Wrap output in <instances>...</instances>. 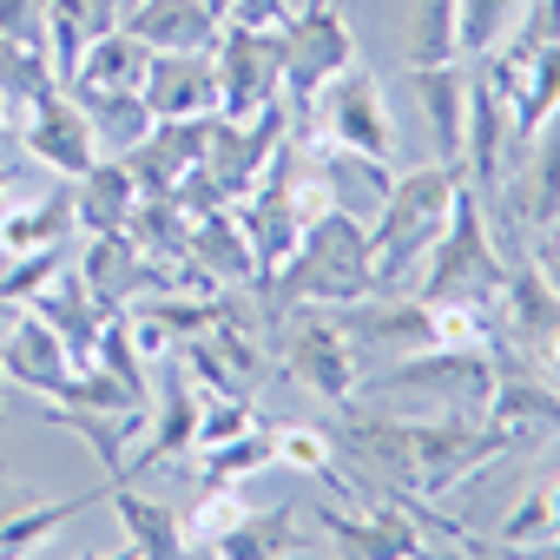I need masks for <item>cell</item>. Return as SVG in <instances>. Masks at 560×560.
<instances>
[{"label":"cell","instance_id":"cell-8","mask_svg":"<svg viewBox=\"0 0 560 560\" xmlns=\"http://www.w3.org/2000/svg\"><path fill=\"white\" fill-rule=\"evenodd\" d=\"M291 317V343H284V370L324 396V402H350L357 396V337L330 317V311H284Z\"/></svg>","mask_w":560,"mask_h":560},{"label":"cell","instance_id":"cell-37","mask_svg":"<svg viewBox=\"0 0 560 560\" xmlns=\"http://www.w3.org/2000/svg\"><path fill=\"white\" fill-rule=\"evenodd\" d=\"M8 145H21V126H14V113H8V100H0V152Z\"/></svg>","mask_w":560,"mask_h":560},{"label":"cell","instance_id":"cell-28","mask_svg":"<svg viewBox=\"0 0 560 560\" xmlns=\"http://www.w3.org/2000/svg\"><path fill=\"white\" fill-rule=\"evenodd\" d=\"M250 514V501L237 494V481H224V488H205V501L185 514V553H211L237 521Z\"/></svg>","mask_w":560,"mask_h":560},{"label":"cell","instance_id":"cell-10","mask_svg":"<svg viewBox=\"0 0 560 560\" xmlns=\"http://www.w3.org/2000/svg\"><path fill=\"white\" fill-rule=\"evenodd\" d=\"M198 416H205V389L172 363V370L152 383V396H145V429H139V448L126 455V475L191 455V448H198Z\"/></svg>","mask_w":560,"mask_h":560},{"label":"cell","instance_id":"cell-4","mask_svg":"<svg viewBox=\"0 0 560 560\" xmlns=\"http://www.w3.org/2000/svg\"><path fill=\"white\" fill-rule=\"evenodd\" d=\"M501 284H508V264L494 257L481 191L462 185V191H455V211H448V224H442V237L422 250V264L409 270L402 291H409L416 304H481V311H494Z\"/></svg>","mask_w":560,"mask_h":560},{"label":"cell","instance_id":"cell-36","mask_svg":"<svg viewBox=\"0 0 560 560\" xmlns=\"http://www.w3.org/2000/svg\"><path fill=\"white\" fill-rule=\"evenodd\" d=\"M534 270L547 277V291L560 298V224H547V244H534Z\"/></svg>","mask_w":560,"mask_h":560},{"label":"cell","instance_id":"cell-3","mask_svg":"<svg viewBox=\"0 0 560 560\" xmlns=\"http://www.w3.org/2000/svg\"><path fill=\"white\" fill-rule=\"evenodd\" d=\"M462 185H468L462 178V159H435V165L402 172L383 191V205L370 211V277H376V298L409 284V270L422 264V250L442 237Z\"/></svg>","mask_w":560,"mask_h":560},{"label":"cell","instance_id":"cell-38","mask_svg":"<svg viewBox=\"0 0 560 560\" xmlns=\"http://www.w3.org/2000/svg\"><path fill=\"white\" fill-rule=\"evenodd\" d=\"M547 540H560V481L547 488Z\"/></svg>","mask_w":560,"mask_h":560},{"label":"cell","instance_id":"cell-16","mask_svg":"<svg viewBox=\"0 0 560 560\" xmlns=\"http://www.w3.org/2000/svg\"><path fill=\"white\" fill-rule=\"evenodd\" d=\"M67 191H73V224H80L86 237H100V231H126V224H132L139 178H132L126 159H106V152H100L80 178H67Z\"/></svg>","mask_w":560,"mask_h":560},{"label":"cell","instance_id":"cell-9","mask_svg":"<svg viewBox=\"0 0 560 560\" xmlns=\"http://www.w3.org/2000/svg\"><path fill=\"white\" fill-rule=\"evenodd\" d=\"M21 145H27V159L47 165L54 178H80V172L100 159L93 119H86V106H80L67 86H47V93L27 106V119H21Z\"/></svg>","mask_w":560,"mask_h":560},{"label":"cell","instance_id":"cell-5","mask_svg":"<svg viewBox=\"0 0 560 560\" xmlns=\"http://www.w3.org/2000/svg\"><path fill=\"white\" fill-rule=\"evenodd\" d=\"M298 126H304L298 139H311V145H343V152H363V159H396V119L383 106L376 73H363V67H343L311 100V113Z\"/></svg>","mask_w":560,"mask_h":560},{"label":"cell","instance_id":"cell-26","mask_svg":"<svg viewBox=\"0 0 560 560\" xmlns=\"http://www.w3.org/2000/svg\"><path fill=\"white\" fill-rule=\"evenodd\" d=\"M527 14V0H455V54L488 60Z\"/></svg>","mask_w":560,"mask_h":560},{"label":"cell","instance_id":"cell-24","mask_svg":"<svg viewBox=\"0 0 560 560\" xmlns=\"http://www.w3.org/2000/svg\"><path fill=\"white\" fill-rule=\"evenodd\" d=\"M80 106H86V119H93V139H100V152L106 159H126L159 119L145 113V100L139 93H73Z\"/></svg>","mask_w":560,"mask_h":560},{"label":"cell","instance_id":"cell-13","mask_svg":"<svg viewBox=\"0 0 560 560\" xmlns=\"http://www.w3.org/2000/svg\"><path fill=\"white\" fill-rule=\"evenodd\" d=\"M73 376V350L60 343V330L34 311H21V324L0 337V383L14 389H34V396H60V383Z\"/></svg>","mask_w":560,"mask_h":560},{"label":"cell","instance_id":"cell-32","mask_svg":"<svg viewBox=\"0 0 560 560\" xmlns=\"http://www.w3.org/2000/svg\"><path fill=\"white\" fill-rule=\"evenodd\" d=\"M277 462L298 468V475H330V468H337V442H330L324 429L291 422V429H277Z\"/></svg>","mask_w":560,"mask_h":560},{"label":"cell","instance_id":"cell-41","mask_svg":"<svg viewBox=\"0 0 560 560\" xmlns=\"http://www.w3.org/2000/svg\"><path fill=\"white\" fill-rule=\"evenodd\" d=\"M126 8H132V0H119V14H126Z\"/></svg>","mask_w":560,"mask_h":560},{"label":"cell","instance_id":"cell-21","mask_svg":"<svg viewBox=\"0 0 560 560\" xmlns=\"http://www.w3.org/2000/svg\"><path fill=\"white\" fill-rule=\"evenodd\" d=\"M73 191L67 178L40 198H14L0 211V250H40V244H73Z\"/></svg>","mask_w":560,"mask_h":560},{"label":"cell","instance_id":"cell-2","mask_svg":"<svg viewBox=\"0 0 560 560\" xmlns=\"http://www.w3.org/2000/svg\"><path fill=\"white\" fill-rule=\"evenodd\" d=\"M376 291V277H370V218L330 205L304 224L298 250L284 257V270L264 284V298L277 311H343L357 298Z\"/></svg>","mask_w":560,"mask_h":560},{"label":"cell","instance_id":"cell-14","mask_svg":"<svg viewBox=\"0 0 560 560\" xmlns=\"http://www.w3.org/2000/svg\"><path fill=\"white\" fill-rule=\"evenodd\" d=\"M521 145H527V165L521 178H501V198L527 231H547L560 224V113H547L540 132H527Z\"/></svg>","mask_w":560,"mask_h":560},{"label":"cell","instance_id":"cell-35","mask_svg":"<svg viewBox=\"0 0 560 560\" xmlns=\"http://www.w3.org/2000/svg\"><path fill=\"white\" fill-rule=\"evenodd\" d=\"M40 21H47V0H0V34L40 40Z\"/></svg>","mask_w":560,"mask_h":560},{"label":"cell","instance_id":"cell-7","mask_svg":"<svg viewBox=\"0 0 560 560\" xmlns=\"http://www.w3.org/2000/svg\"><path fill=\"white\" fill-rule=\"evenodd\" d=\"M211 67L224 119H257L284 106V27H218Z\"/></svg>","mask_w":560,"mask_h":560},{"label":"cell","instance_id":"cell-39","mask_svg":"<svg viewBox=\"0 0 560 560\" xmlns=\"http://www.w3.org/2000/svg\"><path fill=\"white\" fill-rule=\"evenodd\" d=\"M14 324H21V304H8V298H0V337H8Z\"/></svg>","mask_w":560,"mask_h":560},{"label":"cell","instance_id":"cell-22","mask_svg":"<svg viewBox=\"0 0 560 560\" xmlns=\"http://www.w3.org/2000/svg\"><path fill=\"white\" fill-rule=\"evenodd\" d=\"M416 100H422V113L435 126L442 159H455L462 152V119H468V67H455V60L416 67Z\"/></svg>","mask_w":560,"mask_h":560},{"label":"cell","instance_id":"cell-17","mask_svg":"<svg viewBox=\"0 0 560 560\" xmlns=\"http://www.w3.org/2000/svg\"><path fill=\"white\" fill-rule=\"evenodd\" d=\"M185 257L198 264V277H211V284H257V264H250V244H244V224H237L231 205L191 218Z\"/></svg>","mask_w":560,"mask_h":560},{"label":"cell","instance_id":"cell-31","mask_svg":"<svg viewBox=\"0 0 560 560\" xmlns=\"http://www.w3.org/2000/svg\"><path fill=\"white\" fill-rule=\"evenodd\" d=\"M547 547V488H527L514 514L494 527V553H540Z\"/></svg>","mask_w":560,"mask_h":560},{"label":"cell","instance_id":"cell-29","mask_svg":"<svg viewBox=\"0 0 560 560\" xmlns=\"http://www.w3.org/2000/svg\"><path fill=\"white\" fill-rule=\"evenodd\" d=\"M291 547V514H244L211 553L218 560H264V553H284Z\"/></svg>","mask_w":560,"mask_h":560},{"label":"cell","instance_id":"cell-12","mask_svg":"<svg viewBox=\"0 0 560 560\" xmlns=\"http://www.w3.org/2000/svg\"><path fill=\"white\" fill-rule=\"evenodd\" d=\"M139 100L152 119H211L218 113V67L211 54H152Z\"/></svg>","mask_w":560,"mask_h":560},{"label":"cell","instance_id":"cell-33","mask_svg":"<svg viewBox=\"0 0 560 560\" xmlns=\"http://www.w3.org/2000/svg\"><path fill=\"white\" fill-rule=\"evenodd\" d=\"M257 422V409H250V396H205V416H198V448L205 442H224V435H237V429H250ZM191 448V455H198Z\"/></svg>","mask_w":560,"mask_h":560},{"label":"cell","instance_id":"cell-27","mask_svg":"<svg viewBox=\"0 0 560 560\" xmlns=\"http://www.w3.org/2000/svg\"><path fill=\"white\" fill-rule=\"evenodd\" d=\"M80 508H93V494H60V501H47V508H21V514H8V521H0V553H34V547L54 540Z\"/></svg>","mask_w":560,"mask_h":560},{"label":"cell","instance_id":"cell-40","mask_svg":"<svg viewBox=\"0 0 560 560\" xmlns=\"http://www.w3.org/2000/svg\"><path fill=\"white\" fill-rule=\"evenodd\" d=\"M205 8H211V14H218V21H224V0H205Z\"/></svg>","mask_w":560,"mask_h":560},{"label":"cell","instance_id":"cell-11","mask_svg":"<svg viewBox=\"0 0 560 560\" xmlns=\"http://www.w3.org/2000/svg\"><path fill=\"white\" fill-rule=\"evenodd\" d=\"M514 145V113H508V93L488 80V73H468V119H462V178L488 198L501 185V152Z\"/></svg>","mask_w":560,"mask_h":560},{"label":"cell","instance_id":"cell-6","mask_svg":"<svg viewBox=\"0 0 560 560\" xmlns=\"http://www.w3.org/2000/svg\"><path fill=\"white\" fill-rule=\"evenodd\" d=\"M343 67H357V40H350L343 8H337V0H304V8L284 21V113L304 119L311 100Z\"/></svg>","mask_w":560,"mask_h":560},{"label":"cell","instance_id":"cell-18","mask_svg":"<svg viewBox=\"0 0 560 560\" xmlns=\"http://www.w3.org/2000/svg\"><path fill=\"white\" fill-rule=\"evenodd\" d=\"M27 311H34V317H47V324L60 330V343L73 350V363H86V357H93V337H100V324H106V304L93 298V284H86L73 264L54 277V284H47Z\"/></svg>","mask_w":560,"mask_h":560},{"label":"cell","instance_id":"cell-42","mask_svg":"<svg viewBox=\"0 0 560 560\" xmlns=\"http://www.w3.org/2000/svg\"><path fill=\"white\" fill-rule=\"evenodd\" d=\"M291 8H304V0H291Z\"/></svg>","mask_w":560,"mask_h":560},{"label":"cell","instance_id":"cell-34","mask_svg":"<svg viewBox=\"0 0 560 560\" xmlns=\"http://www.w3.org/2000/svg\"><path fill=\"white\" fill-rule=\"evenodd\" d=\"M291 14V0H224V27H284Z\"/></svg>","mask_w":560,"mask_h":560},{"label":"cell","instance_id":"cell-19","mask_svg":"<svg viewBox=\"0 0 560 560\" xmlns=\"http://www.w3.org/2000/svg\"><path fill=\"white\" fill-rule=\"evenodd\" d=\"M145 60H152V47H145L139 34L106 27V34L80 54V67H73V80H67V93H139Z\"/></svg>","mask_w":560,"mask_h":560},{"label":"cell","instance_id":"cell-15","mask_svg":"<svg viewBox=\"0 0 560 560\" xmlns=\"http://www.w3.org/2000/svg\"><path fill=\"white\" fill-rule=\"evenodd\" d=\"M119 27L139 34L152 54H211L224 21L205 8V0H132L119 14Z\"/></svg>","mask_w":560,"mask_h":560},{"label":"cell","instance_id":"cell-23","mask_svg":"<svg viewBox=\"0 0 560 560\" xmlns=\"http://www.w3.org/2000/svg\"><path fill=\"white\" fill-rule=\"evenodd\" d=\"M508 113H514V145L527 132H540L547 113H560V40H540L527 60H521V80L508 93Z\"/></svg>","mask_w":560,"mask_h":560},{"label":"cell","instance_id":"cell-1","mask_svg":"<svg viewBox=\"0 0 560 560\" xmlns=\"http://www.w3.org/2000/svg\"><path fill=\"white\" fill-rule=\"evenodd\" d=\"M343 442L402 494H455L481 468H494L514 442L488 416H422V422H389V416H350Z\"/></svg>","mask_w":560,"mask_h":560},{"label":"cell","instance_id":"cell-20","mask_svg":"<svg viewBox=\"0 0 560 560\" xmlns=\"http://www.w3.org/2000/svg\"><path fill=\"white\" fill-rule=\"evenodd\" d=\"M106 508H113V521H119V534H126L132 553H145V560L185 553V521H178V508H165V501H152V494H132L126 481L106 488Z\"/></svg>","mask_w":560,"mask_h":560},{"label":"cell","instance_id":"cell-25","mask_svg":"<svg viewBox=\"0 0 560 560\" xmlns=\"http://www.w3.org/2000/svg\"><path fill=\"white\" fill-rule=\"evenodd\" d=\"M198 475H205V488H224V481H250L257 468H270L277 462V429H264V422H250V429H237V435H224V442H205L198 448Z\"/></svg>","mask_w":560,"mask_h":560},{"label":"cell","instance_id":"cell-30","mask_svg":"<svg viewBox=\"0 0 560 560\" xmlns=\"http://www.w3.org/2000/svg\"><path fill=\"white\" fill-rule=\"evenodd\" d=\"M409 60H416V67L455 60V0H416V34H409Z\"/></svg>","mask_w":560,"mask_h":560}]
</instances>
